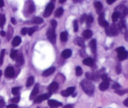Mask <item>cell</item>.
Segmentation results:
<instances>
[{"label": "cell", "instance_id": "obj_1", "mask_svg": "<svg viewBox=\"0 0 128 108\" xmlns=\"http://www.w3.org/2000/svg\"><path fill=\"white\" fill-rule=\"evenodd\" d=\"M81 86L82 90L89 96L93 95L94 91V86L92 84V82L87 79H84L81 81Z\"/></svg>", "mask_w": 128, "mask_h": 108}, {"label": "cell", "instance_id": "obj_2", "mask_svg": "<svg viewBox=\"0 0 128 108\" xmlns=\"http://www.w3.org/2000/svg\"><path fill=\"white\" fill-rule=\"evenodd\" d=\"M46 36H47L48 39L51 43H53V44L56 43V36L55 33V29H53L52 27L48 29L46 32Z\"/></svg>", "mask_w": 128, "mask_h": 108}, {"label": "cell", "instance_id": "obj_3", "mask_svg": "<svg viewBox=\"0 0 128 108\" xmlns=\"http://www.w3.org/2000/svg\"><path fill=\"white\" fill-rule=\"evenodd\" d=\"M115 12L120 15V18L123 19L128 14V8L123 5H120L115 8Z\"/></svg>", "mask_w": 128, "mask_h": 108}, {"label": "cell", "instance_id": "obj_4", "mask_svg": "<svg viewBox=\"0 0 128 108\" xmlns=\"http://www.w3.org/2000/svg\"><path fill=\"white\" fill-rule=\"evenodd\" d=\"M54 8V5L52 2H50L46 6V9H45L44 12L43 14V16L44 17H48L52 14V11Z\"/></svg>", "mask_w": 128, "mask_h": 108}, {"label": "cell", "instance_id": "obj_5", "mask_svg": "<svg viewBox=\"0 0 128 108\" xmlns=\"http://www.w3.org/2000/svg\"><path fill=\"white\" fill-rule=\"evenodd\" d=\"M98 21L100 25L101 26H102V27H104V28H107V27H109V23L104 19V12H101L100 14V16H99L98 18Z\"/></svg>", "mask_w": 128, "mask_h": 108}, {"label": "cell", "instance_id": "obj_6", "mask_svg": "<svg viewBox=\"0 0 128 108\" xmlns=\"http://www.w3.org/2000/svg\"><path fill=\"white\" fill-rule=\"evenodd\" d=\"M51 94H52L48 93H47V94H42V95H41V96H39L38 97H37V98L34 99V103L35 104H37V103H41L42 101H44V100H46V99H48L49 98H50V96H51Z\"/></svg>", "mask_w": 128, "mask_h": 108}, {"label": "cell", "instance_id": "obj_7", "mask_svg": "<svg viewBox=\"0 0 128 108\" xmlns=\"http://www.w3.org/2000/svg\"><path fill=\"white\" fill-rule=\"evenodd\" d=\"M75 91V87L71 86L70 88H67L66 90H64L61 91V95L64 97H68L69 96H70L71 94H73L74 93Z\"/></svg>", "mask_w": 128, "mask_h": 108}, {"label": "cell", "instance_id": "obj_8", "mask_svg": "<svg viewBox=\"0 0 128 108\" xmlns=\"http://www.w3.org/2000/svg\"><path fill=\"white\" fill-rule=\"evenodd\" d=\"M5 76L7 78H13L14 76V70L12 67H8L4 72Z\"/></svg>", "mask_w": 128, "mask_h": 108}, {"label": "cell", "instance_id": "obj_9", "mask_svg": "<svg viewBox=\"0 0 128 108\" xmlns=\"http://www.w3.org/2000/svg\"><path fill=\"white\" fill-rule=\"evenodd\" d=\"M48 104L49 106L51 108H56L58 107L62 106V104L61 102H59L56 100H54V99H50L48 101Z\"/></svg>", "mask_w": 128, "mask_h": 108}, {"label": "cell", "instance_id": "obj_10", "mask_svg": "<svg viewBox=\"0 0 128 108\" xmlns=\"http://www.w3.org/2000/svg\"><path fill=\"white\" fill-rule=\"evenodd\" d=\"M59 88V84L58 83H56V81H53L50 84V86H48V89L49 93L52 94L54 92L58 90V89Z\"/></svg>", "mask_w": 128, "mask_h": 108}, {"label": "cell", "instance_id": "obj_11", "mask_svg": "<svg viewBox=\"0 0 128 108\" xmlns=\"http://www.w3.org/2000/svg\"><path fill=\"white\" fill-rule=\"evenodd\" d=\"M24 60V57L22 54H20L17 56L16 58V67H20L23 65Z\"/></svg>", "mask_w": 128, "mask_h": 108}, {"label": "cell", "instance_id": "obj_12", "mask_svg": "<svg viewBox=\"0 0 128 108\" xmlns=\"http://www.w3.org/2000/svg\"><path fill=\"white\" fill-rule=\"evenodd\" d=\"M110 29L111 36H116L118 35V26H116L115 23H113L111 25V27H110Z\"/></svg>", "mask_w": 128, "mask_h": 108}, {"label": "cell", "instance_id": "obj_13", "mask_svg": "<svg viewBox=\"0 0 128 108\" xmlns=\"http://www.w3.org/2000/svg\"><path fill=\"white\" fill-rule=\"evenodd\" d=\"M75 44H76L77 45L80 46V47H82V48H84L85 47V43H84V40L83 38L82 37H78L74 40Z\"/></svg>", "mask_w": 128, "mask_h": 108}, {"label": "cell", "instance_id": "obj_14", "mask_svg": "<svg viewBox=\"0 0 128 108\" xmlns=\"http://www.w3.org/2000/svg\"><path fill=\"white\" fill-rule=\"evenodd\" d=\"M39 93V84L38 83H36L35 84L34 87L33 89L32 90L31 94H30V99H32Z\"/></svg>", "mask_w": 128, "mask_h": 108}, {"label": "cell", "instance_id": "obj_15", "mask_svg": "<svg viewBox=\"0 0 128 108\" xmlns=\"http://www.w3.org/2000/svg\"><path fill=\"white\" fill-rule=\"evenodd\" d=\"M90 47L92 53L95 54L96 52V49H97V43H96V39L91 40V41L90 43Z\"/></svg>", "mask_w": 128, "mask_h": 108}, {"label": "cell", "instance_id": "obj_16", "mask_svg": "<svg viewBox=\"0 0 128 108\" xmlns=\"http://www.w3.org/2000/svg\"><path fill=\"white\" fill-rule=\"evenodd\" d=\"M118 28L120 30L122 33H126L127 32V28H126V24H125V22L123 21H121L118 23Z\"/></svg>", "mask_w": 128, "mask_h": 108}, {"label": "cell", "instance_id": "obj_17", "mask_svg": "<svg viewBox=\"0 0 128 108\" xmlns=\"http://www.w3.org/2000/svg\"><path fill=\"white\" fill-rule=\"evenodd\" d=\"M21 43V37L19 36H16L14 38L12 39V42H11V45L13 47H16L18 46L20 43Z\"/></svg>", "mask_w": 128, "mask_h": 108}, {"label": "cell", "instance_id": "obj_18", "mask_svg": "<svg viewBox=\"0 0 128 108\" xmlns=\"http://www.w3.org/2000/svg\"><path fill=\"white\" fill-rule=\"evenodd\" d=\"M72 55V51L70 49H66L62 51V53H61V56L63 58L66 59V58H70Z\"/></svg>", "mask_w": 128, "mask_h": 108}, {"label": "cell", "instance_id": "obj_19", "mask_svg": "<svg viewBox=\"0 0 128 108\" xmlns=\"http://www.w3.org/2000/svg\"><path fill=\"white\" fill-rule=\"evenodd\" d=\"M109 86H110V82L108 81H103L100 84L99 88L101 91H106V89H108Z\"/></svg>", "mask_w": 128, "mask_h": 108}, {"label": "cell", "instance_id": "obj_20", "mask_svg": "<svg viewBox=\"0 0 128 108\" xmlns=\"http://www.w3.org/2000/svg\"><path fill=\"white\" fill-rule=\"evenodd\" d=\"M128 52L126 50H124L123 51V52L119 53L118 57L119 60H120V61H122V60H126V58H128Z\"/></svg>", "mask_w": 128, "mask_h": 108}, {"label": "cell", "instance_id": "obj_21", "mask_svg": "<svg viewBox=\"0 0 128 108\" xmlns=\"http://www.w3.org/2000/svg\"><path fill=\"white\" fill-rule=\"evenodd\" d=\"M55 71V68L54 67H50V68H48V69H47L46 70H45L44 72L42 73V76H48L51 75V74H52V73L54 72Z\"/></svg>", "mask_w": 128, "mask_h": 108}, {"label": "cell", "instance_id": "obj_22", "mask_svg": "<svg viewBox=\"0 0 128 108\" xmlns=\"http://www.w3.org/2000/svg\"><path fill=\"white\" fill-rule=\"evenodd\" d=\"M82 63L85 65L89 66V67H92L94 65V61L91 58H86L83 60Z\"/></svg>", "mask_w": 128, "mask_h": 108}, {"label": "cell", "instance_id": "obj_23", "mask_svg": "<svg viewBox=\"0 0 128 108\" xmlns=\"http://www.w3.org/2000/svg\"><path fill=\"white\" fill-rule=\"evenodd\" d=\"M92 34H93V33H92V31L90 29L85 30L83 32V33H82L83 37H84L85 38H90L91 37H92Z\"/></svg>", "mask_w": 128, "mask_h": 108}, {"label": "cell", "instance_id": "obj_24", "mask_svg": "<svg viewBox=\"0 0 128 108\" xmlns=\"http://www.w3.org/2000/svg\"><path fill=\"white\" fill-rule=\"evenodd\" d=\"M86 77L89 79V80H93V81L98 80L96 76H95L94 73H91V72H86Z\"/></svg>", "mask_w": 128, "mask_h": 108}, {"label": "cell", "instance_id": "obj_25", "mask_svg": "<svg viewBox=\"0 0 128 108\" xmlns=\"http://www.w3.org/2000/svg\"><path fill=\"white\" fill-rule=\"evenodd\" d=\"M68 34L66 31H64L62 32L60 34V39L62 42H65L68 40Z\"/></svg>", "mask_w": 128, "mask_h": 108}, {"label": "cell", "instance_id": "obj_26", "mask_svg": "<svg viewBox=\"0 0 128 108\" xmlns=\"http://www.w3.org/2000/svg\"><path fill=\"white\" fill-rule=\"evenodd\" d=\"M13 29L12 27H11V26H9L8 29V37H7V40H10V39L12 37V34H13Z\"/></svg>", "mask_w": 128, "mask_h": 108}, {"label": "cell", "instance_id": "obj_27", "mask_svg": "<svg viewBox=\"0 0 128 108\" xmlns=\"http://www.w3.org/2000/svg\"><path fill=\"white\" fill-rule=\"evenodd\" d=\"M34 76H31L28 78V79H27V81H26V87H30L31 86H32L34 83Z\"/></svg>", "mask_w": 128, "mask_h": 108}, {"label": "cell", "instance_id": "obj_28", "mask_svg": "<svg viewBox=\"0 0 128 108\" xmlns=\"http://www.w3.org/2000/svg\"><path fill=\"white\" fill-rule=\"evenodd\" d=\"M32 22L34 24H40L43 22V19L40 17H35L32 19Z\"/></svg>", "mask_w": 128, "mask_h": 108}, {"label": "cell", "instance_id": "obj_29", "mask_svg": "<svg viewBox=\"0 0 128 108\" xmlns=\"http://www.w3.org/2000/svg\"><path fill=\"white\" fill-rule=\"evenodd\" d=\"M94 7H96V10H97V11L98 12V11H101V9H102V7H103V6H102V4L101 3V2H100V1H96V2H94Z\"/></svg>", "mask_w": 128, "mask_h": 108}, {"label": "cell", "instance_id": "obj_30", "mask_svg": "<svg viewBox=\"0 0 128 108\" xmlns=\"http://www.w3.org/2000/svg\"><path fill=\"white\" fill-rule=\"evenodd\" d=\"M63 12L64 9H62V7H60V8H58L56 10V12H55V16L57 17H60L62 14H63Z\"/></svg>", "mask_w": 128, "mask_h": 108}, {"label": "cell", "instance_id": "obj_31", "mask_svg": "<svg viewBox=\"0 0 128 108\" xmlns=\"http://www.w3.org/2000/svg\"><path fill=\"white\" fill-rule=\"evenodd\" d=\"M18 56V50L14 49H11V53H10V57L11 59L16 60V57Z\"/></svg>", "mask_w": 128, "mask_h": 108}, {"label": "cell", "instance_id": "obj_32", "mask_svg": "<svg viewBox=\"0 0 128 108\" xmlns=\"http://www.w3.org/2000/svg\"><path fill=\"white\" fill-rule=\"evenodd\" d=\"M6 22V17L4 14H0V27L2 28Z\"/></svg>", "mask_w": 128, "mask_h": 108}, {"label": "cell", "instance_id": "obj_33", "mask_svg": "<svg viewBox=\"0 0 128 108\" xmlns=\"http://www.w3.org/2000/svg\"><path fill=\"white\" fill-rule=\"evenodd\" d=\"M38 29V26H34V27H31V28H30L28 29V34L29 36H31L32 34H33L34 32L35 31H37Z\"/></svg>", "mask_w": 128, "mask_h": 108}, {"label": "cell", "instance_id": "obj_34", "mask_svg": "<svg viewBox=\"0 0 128 108\" xmlns=\"http://www.w3.org/2000/svg\"><path fill=\"white\" fill-rule=\"evenodd\" d=\"M120 18V15L118 12H114L113 14H112V21H113V22H117V21L118 20V19Z\"/></svg>", "mask_w": 128, "mask_h": 108}, {"label": "cell", "instance_id": "obj_35", "mask_svg": "<svg viewBox=\"0 0 128 108\" xmlns=\"http://www.w3.org/2000/svg\"><path fill=\"white\" fill-rule=\"evenodd\" d=\"M5 49H2V50L1 51V53H0V67L2 65L3 63V59L4 57L5 54Z\"/></svg>", "mask_w": 128, "mask_h": 108}, {"label": "cell", "instance_id": "obj_36", "mask_svg": "<svg viewBox=\"0 0 128 108\" xmlns=\"http://www.w3.org/2000/svg\"><path fill=\"white\" fill-rule=\"evenodd\" d=\"M82 74V70L81 67H76V74L77 76H80Z\"/></svg>", "mask_w": 128, "mask_h": 108}, {"label": "cell", "instance_id": "obj_37", "mask_svg": "<svg viewBox=\"0 0 128 108\" xmlns=\"http://www.w3.org/2000/svg\"><path fill=\"white\" fill-rule=\"evenodd\" d=\"M94 21V18L91 15H90V16H87L86 17V22H87V25H88L89 26L91 25V24Z\"/></svg>", "mask_w": 128, "mask_h": 108}, {"label": "cell", "instance_id": "obj_38", "mask_svg": "<svg viewBox=\"0 0 128 108\" xmlns=\"http://www.w3.org/2000/svg\"><path fill=\"white\" fill-rule=\"evenodd\" d=\"M101 79L103 80V81H108L110 82L111 81V79L110 78V77H108V76L107 75V74H105V73H102L101 76Z\"/></svg>", "mask_w": 128, "mask_h": 108}, {"label": "cell", "instance_id": "obj_39", "mask_svg": "<svg viewBox=\"0 0 128 108\" xmlns=\"http://www.w3.org/2000/svg\"><path fill=\"white\" fill-rule=\"evenodd\" d=\"M20 87H14V88H12L11 89V93L13 95H17L18 94L19 91H20Z\"/></svg>", "mask_w": 128, "mask_h": 108}, {"label": "cell", "instance_id": "obj_40", "mask_svg": "<svg viewBox=\"0 0 128 108\" xmlns=\"http://www.w3.org/2000/svg\"><path fill=\"white\" fill-rule=\"evenodd\" d=\"M35 10V6H34V4L33 3H31L30 4V6H29L28 7V12H29V13H32V12H33Z\"/></svg>", "mask_w": 128, "mask_h": 108}, {"label": "cell", "instance_id": "obj_41", "mask_svg": "<svg viewBox=\"0 0 128 108\" xmlns=\"http://www.w3.org/2000/svg\"><path fill=\"white\" fill-rule=\"evenodd\" d=\"M127 91H128L127 89H124V90H120V89H118V90L115 91V93H116V94H119V95L122 96L124 94H126V93H127Z\"/></svg>", "mask_w": 128, "mask_h": 108}, {"label": "cell", "instance_id": "obj_42", "mask_svg": "<svg viewBox=\"0 0 128 108\" xmlns=\"http://www.w3.org/2000/svg\"><path fill=\"white\" fill-rule=\"evenodd\" d=\"M73 27H74V31L75 32H78V22L77 20H75L73 22Z\"/></svg>", "mask_w": 128, "mask_h": 108}, {"label": "cell", "instance_id": "obj_43", "mask_svg": "<svg viewBox=\"0 0 128 108\" xmlns=\"http://www.w3.org/2000/svg\"><path fill=\"white\" fill-rule=\"evenodd\" d=\"M112 88L114 89H116V90H118L120 88H121V85H120L119 83H114L112 86Z\"/></svg>", "mask_w": 128, "mask_h": 108}, {"label": "cell", "instance_id": "obj_44", "mask_svg": "<svg viewBox=\"0 0 128 108\" xmlns=\"http://www.w3.org/2000/svg\"><path fill=\"white\" fill-rule=\"evenodd\" d=\"M20 97L18 96H16V97H14V98H12V99H11V101L14 103H18L19 101H20Z\"/></svg>", "mask_w": 128, "mask_h": 108}, {"label": "cell", "instance_id": "obj_45", "mask_svg": "<svg viewBox=\"0 0 128 108\" xmlns=\"http://www.w3.org/2000/svg\"><path fill=\"white\" fill-rule=\"evenodd\" d=\"M51 26H52V27L53 29H55L56 27V26H57V22H56V21H55L54 19H52L51 21Z\"/></svg>", "mask_w": 128, "mask_h": 108}, {"label": "cell", "instance_id": "obj_46", "mask_svg": "<svg viewBox=\"0 0 128 108\" xmlns=\"http://www.w3.org/2000/svg\"><path fill=\"white\" fill-rule=\"evenodd\" d=\"M116 73L118 74H120L121 72V65H118L116 66Z\"/></svg>", "mask_w": 128, "mask_h": 108}, {"label": "cell", "instance_id": "obj_47", "mask_svg": "<svg viewBox=\"0 0 128 108\" xmlns=\"http://www.w3.org/2000/svg\"><path fill=\"white\" fill-rule=\"evenodd\" d=\"M86 17H87V16H86V14H82V16H81V17H80V22H81V23H82V22H83L84 21L86 20Z\"/></svg>", "mask_w": 128, "mask_h": 108}, {"label": "cell", "instance_id": "obj_48", "mask_svg": "<svg viewBox=\"0 0 128 108\" xmlns=\"http://www.w3.org/2000/svg\"><path fill=\"white\" fill-rule=\"evenodd\" d=\"M28 29L26 28V27H24L21 29V34L23 36H25L28 33Z\"/></svg>", "mask_w": 128, "mask_h": 108}, {"label": "cell", "instance_id": "obj_49", "mask_svg": "<svg viewBox=\"0 0 128 108\" xmlns=\"http://www.w3.org/2000/svg\"><path fill=\"white\" fill-rule=\"evenodd\" d=\"M125 50V48L124 47H118V48H117L116 49V51L118 52V53H120V52H123V51Z\"/></svg>", "mask_w": 128, "mask_h": 108}, {"label": "cell", "instance_id": "obj_50", "mask_svg": "<svg viewBox=\"0 0 128 108\" xmlns=\"http://www.w3.org/2000/svg\"><path fill=\"white\" fill-rule=\"evenodd\" d=\"M5 106V102L2 99H0V108H3Z\"/></svg>", "mask_w": 128, "mask_h": 108}, {"label": "cell", "instance_id": "obj_51", "mask_svg": "<svg viewBox=\"0 0 128 108\" xmlns=\"http://www.w3.org/2000/svg\"><path fill=\"white\" fill-rule=\"evenodd\" d=\"M6 108H18V106L14 104H11L8 106Z\"/></svg>", "mask_w": 128, "mask_h": 108}, {"label": "cell", "instance_id": "obj_52", "mask_svg": "<svg viewBox=\"0 0 128 108\" xmlns=\"http://www.w3.org/2000/svg\"><path fill=\"white\" fill-rule=\"evenodd\" d=\"M116 1V0H107L106 1V2H107V3L108 4H112V3H114V2Z\"/></svg>", "mask_w": 128, "mask_h": 108}, {"label": "cell", "instance_id": "obj_53", "mask_svg": "<svg viewBox=\"0 0 128 108\" xmlns=\"http://www.w3.org/2000/svg\"><path fill=\"white\" fill-rule=\"evenodd\" d=\"M62 108H73V106L72 104H68V105L64 106Z\"/></svg>", "mask_w": 128, "mask_h": 108}, {"label": "cell", "instance_id": "obj_54", "mask_svg": "<svg viewBox=\"0 0 128 108\" xmlns=\"http://www.w3.org/2000/svg\"><path fill=\"white\" fill-rule=\"evenodd\" d=\"M11 23L13 24H16V20H15V19L14 18V17H11Z\"/></svg>", "mask_w": 128, "mask_h": 108}, {"label": "cell", "instance_id": "obj_55", "mask_svg": "<svg viewBox=\"0 0 128 108\" xmlns=\"http://www.w3.org/2000/svg\"><path fill=\"white\" fill-rule=\"evenodd\" d=\"M0 35H1L2 37H4V36H6V32L4 31H1V32H0Z\"/></svg>", "mask_w": 128, "mask_h": 108}, {"label": "cell", "instance_id": "obj_56", "mask_svg": "<svg viewBox=\"0 0 128 108\" xmlns=\"http://www.w3.org/2000/svg\"><path fill=\"white\" fill-rule=\"evenodd\" d=\"M123 104H124L125 106L128 107V98H127V99H126V100L123 102Z\"/></svg>", "mask_w": 128, "mask_h": 108}, {"label": "cell", "instance_id": "obj_57", "mask_svg": "<svg viewBox=\"0 0 128 108\" xmlns=\"http://www.w3.org/2000/svg\"><path fill=\"white\" fill-rule=\"evenodd\" d=\"M4 5V1H2V0H0V8L3 7Z\"/></svg>", "mask_w": 128, "mask_h": 108}, {"label": "cell", "instance_id": "obj_58", "mask_svg": "<svg viewBox=\"0 0 128 108\" xmlns=\"http://www.w3.org/2000/svg\"><path fill=\"white\" fill-rule=\"evenodd\" d=\"M59 2H60V3L62 4V3H64V2H66V0H60V1H59Z\"/></svg>", "mask_w": 128, "mask_h": 108}, {"label": "cell", "instance_id": "obj_59", "mask_svg": "<svg viewBox=\"0 0 128 108\" xmlns=\"http://www.w3.org/2000/svg\"><path fill=\"white\" fill-rule=\"evenodd\" d=\"M1 75H2V71L0 70V78H1Z\"/></svg>", "mask_w": 128, "mask_h": 108}, {"label": "cell", "instance_id": "obj_60", "mask_svg": "<svg viewBox=\"0 0 128 108\" xmlns=\"http://www.w3.org/2000/svg\"><path fill=\"white\" fill-rule=\"evenodd\" d=\"M39 108V107H38V108Z\"/></svg>", "mask_w": 128, "mask_h": 108}, {"label": "cell", "instance_id": "obj_61", "mask_svg": "<svg viewBox=\"0 0 128 108\" xmlns=\"http://www.w3.org/2000/svg\"></svg>", "mask_w": 128, "mask_h": 108}]
</instances>
